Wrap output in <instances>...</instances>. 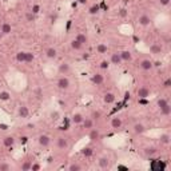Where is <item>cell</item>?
Returning a JSON list of instances; mask_svg holds the SVG:
<instances>
[{
  "instance_id": "1",
  "label": "cell",
  "mask_w": 171,
  "mask_h": 171,
  "mask_svg": "<svg viewBox=\"0 0 171 171\" xmlns=\"http://www.w3.org/2000/svg\"><path fill=\"white\" fill-rule=\"evenodd\" d=\"M56 86H58V88L59 90H63V91H66V90H68L69 88V86H71V82H69V79L67 76H60L58 79V82H56Z\"/></svg>"
},
{
  "instance_id": "2",
  "label": "cell",
  "mask_w": 171,
  "mask_h": 171,
  "mask_svg": "<svg viewBox=\"0 0 171 171\" xmlns=\"http://www.w3.org/2000/svg\"><path fill=\"white\" fill-rule=\"evenodd\" d=\"M56 147H58L59 150H61V151L68 150V147H69L68 139L64 138V136H59V138H56Z\"/></svg>"
},
{
  "instance_id": "3",
  "label": "cell",
  "mask_w": 171,
  "mask_h": 171,
  "mask_svg": "<svg viewBox=\"0 0 171 171\" xmlns=\"http://www.w3.org/2000/svg\"><path fill=\"white\" fill-rule=\"evenodd\" d=\"M37 143H39L40 147H48L51 144V136L47 135V134H40L37 136Z\"/></svg>"
},
{
  "instance_id": "4",
  "label": "cell",
  "mask_w": 171,
  "mask_h": 171,
  "mask_svg": "<svg viewBox=\"0 0 171 171\" xmlns=\"http://www.w3.org/2000/svg\"><path fill=\"white\" fill-rule=\"evenodd\" d=\"M132 131H134L135 135H142V134H144L147 131V127L143 124V123L138 122V123H135V124L132 126Z\"/></svg>"
},
{
  "instance_id": "5",
  "label": "cell",
  "mask_w": 171,
  "mask_h": 171,
  "mask_svg": "<svg viewBox=\"0 0 171 171\" xmlns=\"http://www.w3.org/2000/svg\"><path fill=\"white\" fill-rule=\"evenodd\" d=\"M58 72L60 75H68L69 72H71V66H69V63H67V61L60 63L58 67Z\"/></svg>"
},
{
  "instance_id": "6",
  "label": "cell",
  "mask_w": 171,
  "mask_h": 171,
  "mask_svg": "<svg viewBox=\"0 0 171 171\" xmlns=\"http://www.w3.org/2000/svg\"><path fill=\"white\" fill-rule=\"evenodd\" d=\"M100 136H102V134H100V131L98 130V128H91L90 130V132H88V138H90V140H92V142H98V140H100Z\"/></svg>"
},
{
  "instance_id": "7",
  "label": "cell",
  "mask_w": 171,
  "mask_h": 171,
  "mask_svg": "<svg viewBox=\"0 0 171 171\" xmlns=\"http://www.w3.org/2000/svg\"><path fill=\"white\" fill-rule=\"evenodd\" d=\"M28 115H29L28 107H27L26 104H20L18 108V116L21 118V119H26V118H28Z\"/></svg>"
},
{
  "instance_id": "8",
  "label": "cell",
  "mask_w": 171,
  "mask_h": 171,
  "mask_svg": "<svg viewBox=\"0 0 171 171\" xmlns=\"http://www.w3.org/2000/svg\"><path fill=\"white\" fill-rule=\"evenodd\" d=\"M150 94H151V91H150V88H147V87H139L138 91H136V95H138L139 99H146V98H148Z\"/></svg>"
},
{
  "instance_id": "9",
  "label": "cell",
  "mask_w": 171,
  "mask_h": 171,
  "mask_svg": "<svg viewBox=\"0 0 171 171\" xmlns=\"http://www.w3.org/2000/svg\"><path fill=\"white\" fill-rule=\"evenodd\" d=\"M110 63L114 64V66H120V64L123 63L122 58H120V53L119 52L111 53V56H110Z\"/></svg>"
},
{
  "instance_id": "10",
  "label": "cell",
  "mask_w": 171,
  "mask_h": 171,
  "mask_svg": "<svg viewBox=\"0 0 171 171\" xmlns=\"http://www.w3.org/2000/svg\"><path fill=\"white\" fill-rule=\"evenodd\" d=\"M91 82L95 86H102L104 83V76L102 74H99V72H96V74H94L91 76Z\"/></svg>"
},
{
  "instance_id": "11",
  "label": "cell",
  "mask_w": 171,
  "mask_h": 171,
  "mask_svg": "<svg viewBox=\"0 0 171 171\" xmlns=\"http://www.w3.org/2000/svg\"><path fill=\"white\" fill-rule=\"evenodd\" d=\"M98 164L100 168H110L111 167V160H110L108 156H102V158H99Z\"/></svg>"
},
{
  "instance_id": "12",
  "label": "cell",
  "mask_w": 171,
  "mask_h": 171,
  "mask_svg": "<svg viewBox=\"0 0 171 171\" xmlns=\"http://www.w3.org/2000/svg\"><path fill=\"white\" fill-rule=\"evenodd\" d=\"M139 67H140L143 71H150V69H152V67H154V63H152L150 59H143V60L140 61V64H139Z\"/></svg>"
},
{
  "instance_id": "13",
  "label": "cell",
  "mask_w": 171,
  "mask_h": 171,
  "mask_svg": "<svg viewBox=\"0 0 171 171\" xmlns=\"http://www.w3.org/2000/svg\"><path fill=\"white\" fill-rule=\"evenodd\" d=\"M110 124H111V127L114 128V130H118V128H120L123 126V120H122V118H119V116H114L111 119V122H110Z\"/></svg>"
},
{
  "instance_id": "14",
  "label": "cell",
  "mask_w": 171,
  "mask_h": 171,
  "mask_svg": "<svg viewBox=\"0 0 171 171\" xmlns=\"http://www.w3.org/2000/svg\"><path fill=\"white\" fill-rule=\"evenodd\" d=\"M156 152H158V150H156V147H155V146H146L143 148V154L146 155V156H148V158L154 156Z\"/></svg>"
},
{
  "instance_id": "15",
  "label": "cell",
  "mask_w": 171,
  "mask_h": 171,
  "mask_svg": "<svg viewBox=\"0 0 171 171\" xmlns=\"http://www.w3.org/2000/svg\"><path fill=\"white\" fill-rule=\"evenodd\" d=\"M115 100H116V96H115L114 92H106L103 95V102L106 104H112Z\"/></svg>"
},
{
  "instance_id": "16",
  "label": "cell",
  "mask_w": 171,
  "mask_h": 171,
  "mask_svg": "<svg viewBox=\"0 0 171 171\" xmlns=\"http://www.w3.org/2000/svg\"><path fill=\"white\" fill-rule=\"evenodd\" d=\"M45 56H47L50 60H53V59L58 58V51H56V48L53 47H50L45 50Z\"/></svg>"
},
{
  "instance_id": "17",
  "label": "cell",
  "mask_w": 171,
  "mask_h": 171,
  "mask_svg": "<svg viewBox=\"0 0 171 171\" xmlns=\"http://www.w3.org/2000/svg\"><path fill=\"white\" fill-rule=\"evenodd\" d=\"M138 21H139L140 26L147 27V26L151 24V18H150L148 15H140V16H139V19H138Z\"/></svg>"
},
{
  "instance_id": "18",
  "label": "cell",
  "mask_w": 171,
  "mask_h": 171,
  "mask_svg": "<svg viewBox=\"0 0 171 171\" xmlns=\"http://www.w3.org/2000/svg\"><path fill=\"white\" fill-rule=\"evenodd\" d=\"M0 32L3 34V36L10 35L11 32H12V27H11V24L10 23H3L1 27H0Z\"/></svg>"
},
{
  "instance_id": "19",
  "label": "cell",
  "mask_w": 171,
  "mask_h": 171,
  "mask_svg": "<svg viewBox=\"0 0 171 171\" xmlns=\"http://www.w3.org/2000/svg\"><path fill=\"white\" fill-rule=\"evenodd\" d=\"M15 142H16V139L13 138L12 135H8V136L3 138V144H4L5 147H12L13 144H15Z\"/></svg>"
},
{
  "instance_id": "20",
  "label": "cell",
  "mask_w": 171,
  "mask_h": 171,
  "mask_svg": "<svg viewBox=\"0 0 171 171\" xmlns=\"http://www.w3.org/2000/svg\"><path fill=\"white\" fill-rule=\"evenodd\" d=\"M83 119H84V116H83V114H80V112H75L74 115H72L71 120L74 124H82Z\"/></svg>"
},
{
  "instance_id": "21",
  "label": "cell",
  "mask_w": 171,
  "mask_h": 171,
  "mask_svg": "<svg viewBox=\"0 0 171 171\" xmlns=\"http://www.w3.org/2000/svg\"><path fill=\"white\" fill-rule=\"evenodd\" d=\"M119 53H120V58H122L123 61H131V60H132V53H131L128 50L120 51Z\"/></svg>"
},
{
  "instance_id": "22",
  "label": "cell",
  "mask_w": 171,
  "mask_h": 171,
  "mask_svg": "<svg viewBox=\"0 0 171 171\" xmlns=\"http://www.w3.org/2000/svg\"><path fill=\"white\" fill-rule=\"evenodd\" d=\"M94 122H95V120H94L92 118H84L83 122H82V124H83V127H84L86 130H91V128L94 127Z\"/></svg>"
},
{
  "instance_id": "23",
  "label": "cell",
  "mask_w": 171,
  "mask_h": 171,
  "mask_svg": "<svg viewBox=\"0 0 171 171\" xmlns=\"http://www.w3.org/2000/svg\"><path fill=\"white\" fill-rule=\"evenodd\" d=\"M82 155L84 158H91L94 155V150H92V147H90V146H86V147H83L82 148Z\"/></svg>"
},
{
  "instance_id": "24",
  "label": "cell",
  "mask_w": 171,
  "mask_h": 171,
  "mask_svg": "<svg viewBox=\"0 0 171 171\" xmlns=\"http://www.w3.org/2000/svg\"><path fill=\"white\" fill-rule=\"evenodd\" d=\"M82 168H83V166L79 164L77 162H72V163H69V164L67 166V170L68 171H80Z\"/></svg>"
},
{
  "instance_id": "25",
  "label": "cell",
  "mask_w": 171,
  "mask_h": 171,
  "mask_svg": "<svg viewBox=\"0 0 171 171\" xmlns=\"http://www.w3.org/2000/svg\"><path fill=\"white\" fill-rule=\"evenodd\" d=\"M75 39H76L77 42H79L80 44H83V45L87 44V43H88V37H87V35H86V34H82V32H80V34H77Z\"/></svg>"
},
{
  "instance_id": "26",
  "label": "cell",
  "mask_w": 171,
  "mask_h": 171,
  "mask_svg": "<svg viewBox=\"0 0 171 171\" xmlns=\"http://www.w3.org/2000/svg\"><path fill=\"white\" fill-rule=\"evenodd\" d=\"M162 47H160L159 44H152V45H150V52L151 53H154V55H160L162 53Z\"/></svg>"
},
{
  "instance_id": "27",
  "label": "cell",
  "mask_w": 171,
  "mask_h": 171,
  "mask_svg": "<svg viewBox=\"0 0 171 171\" xmlns=\"http://www.w3.org/2000/svg\"><path fill=\"white\" fill-rule=\"evenodd\" d=\"M107 51H108V47H107V44H104V43H99V44L96 45V52L98 53H107Z\"/></svg>"
},
{
  "instance_id": "28",
  "label": "cell",
  "mask_w": 171,
  "mask_h": 171,
  "mask_svg": "<svg viewBox=\"0 0 171 171\" xmlns=\"http://www.w3.org/2000/svg\"><path fill=\"white\" fill-rule=\"evenodd\" d=\"M170 139H171L170 134L164 132V134H162V135H160L159 142H160V144H168V143H170Z\"/></svg>"
},
{
  "instance_id": "29",
  "label": "cell",
  "mask_w": 171,
  "mask_h": 171,
  "mask_svg": "<svg viewBox=\"0 0 171 171\" xmlns=\"http://www.w3.org/2000/svg\"><path fill=\"white\" fill-rule=\"evenodd\" d=\"M11 94L8 91H0V102H10Z\"/></svg>"
},
{
  "instance_id": "30",
  "label": "cell",
  "mask_w": 171,
  "mask_h": 171,
  "mask_svg": "<svg viewBox=\"0 0 171 171\" xmlns=\"http://www.w3.org/2000/svg\"><path fill=\"white\" fill-rule=\"evenodd\" d=\"M15 58L19 63H26V51H19Z\"/></svg>"
},
{
  "instance_id": "31",
  "label": "cell",
  "mask_w": 171,
  "mask_h": 171,
  "mask_svg": "<svg viewBox=\"0 0 171 171\" xmlns=\"http://www.w3.org/2000/svg\"><path fill=\"white\" fill-rule=\"evenodd\" d=\"M69 44H71V48H72V50H75V51H80V50H82V47H83V44H80V43L77 42L76 39H74L71 43H69Z\"/></svg>"
},
{
  "instance_id": "32",
  "label": "cell",
  "mask_w": 171,
  "mask_h": 171,
  "mask_svg": "<svg viewBox=\"0 0 171 171\" xmlns=\"http://www.w3.org/2000/svg\"><path fill=\"white\" fill-rule=\"evenodd\" d=\"M50 119H51V122H58V120L60 119V112L59 111H51Z\"/></svg>"
},
{
  "instance_id": "33",
  "label": "cell",
  "mask_w": 171,
  "mask_h": 171,
  "mask_svg": "<svg viewBox=\"0 0 171 171\" xmlns=\"http://www.w3.org/2000/svg\"><path fill=\"white\" fill-rule=\"evenodd\" d=\"M160 114L164 115V116H168V115L171 114V106L170 104H166L163 108H160Z\"/></svg>"
},
{
  "instance_id": "34",
  "label": "cell",
  "mask_w": 171,
  "mask_h": 171,
  "mask_svg": "<svg viewBox=\"0 0 171 171\" xmlns=\"http://www.w3.org/2000/svg\"><path fill=\"white\" fill-rule=\"evenodd\" d=\"M31 164H32L31 160H24V163L20 166V170H21V171H28V170H31Z\"/></svg>"
},
{
  "instance_id": "35",
  "label": "cell",
  "mask_w": 171,
  "mask_h": 171,
  "mask_svg": "<svg viewBox=\"0 0 171 171\" xmlns=\"http://www.w3.org/2000/svg\"><path fill=\"white\" fill-rule=\"evenodd\" d=\"M99 10H100V7H99L98 4H94L90 7V10H88V13L90 15H96V13L99 12Z\"/></svg>"
},
{
  "instance_id": "36",
  "label": "cell",
  "mask_w": 171,
  "mask_h": 171,
  "mask_svg": "<svg viewBox=\"0 0 171 171\" xmlns=\"http://www.w3.org/2000/svg\"><path fill=\"white\" fill-rule=\"evenodd\" d=\"M166 104H168V102H167V99H164V98H160V99H158V100H156V106L159 107V110L163 108Z\"/></svg>"
},
{
  "instance_id": "37",
  "label": "cell",
  "mask_w": 171,
  "mask_h": 171,
  "mask_svg": "<svg viewBox=\"0 0 171 171\" xmlns=\"http://www.w3.org/2000/svg\"><path fill=\"white\" fill-rule=\"evenodd\" d=\"M35 60V55L32 52H26V63H32Z\"/></svg>"
},
{
  "instance_id": "38",
  "label": "cell",
  "mask_w": 171,
  "mask_h": 171,
  "mask_svg": "<svg viewBox=\"0 0 171 171\" xmlns=\"http://www.w3.org/2000/svg\"><path fill=\"white\" fill-rule=\"evenodd\" d=\"M99 67H100V69H108V67H110V61L108 60H102L100 61V64H99Z\"/></svg>"
},
{
  "instance_id": "39",
  "label": "cell",
  "mask_w": 171,
  "mask_h": 171,
  "mask_svg": "<svg viewBox=\"0 0 171 171\" xmlns=\"http://www.w3.org/2000/svg\"><path fill=\"white\" fill-rule=\"evenodd\" d=\"M11 170V164L8 163H0V171H10Z\"/></svg>"
},
{
  "instance_id": "40",
  "label": "cell",
  "mask_w": 171,
  "mask_h": 171,
  "mask_svg": "<svg viewBox=\"0 0 171 171\" xmlns=\"http://www.w3.org/2000/svg\"><path fill=\"white\" fill-rule=\"evenodd\" d=\"M31 12L34 13V15H37V13L40 12V5L39 4H34L31 8Z\"/></svg>"
},
{
  "instance_id": "41",
  "label": "cell",
  "mask_w": 171,
  "mask_h": 171,
  "mask_svg": "<svg viewBox=\"0 0 171 171\" xmlns=\"http://www.w3.org/2000/svg\"><path fill=\"white\" fill-rule=\"evenodd\" d=\"M91 118H92L94 120H99L102 118V112L100 111H94L92 115H91Z\"/></svg>"
},
{
  "instance_id": "42",
  "label": "cell",
  "mask_w": 171,
  "mask_h": 171,
  "mask_svg": "<svg viewBox=\"0 0 171 171\" xmlns=\"http://www.w3.org/2000/svg\"><path fill=\"white\" fill-rule=\"evenodd\" d=\"M40 168H42L40 163H37V162H32V164H31V170H32V171H39Z\"/></svg>"
},
{
  "instance_id": "43",
  "label": "cell",
  "mask_w": 171,
  "mask_h": 171,
  "mask_svg": "<svg viewBox=\"0 0 171 171\" xmlns=\"http://www.w3.org/2000/svg\"><path fill=\"white\" fill-rule=\"evenodd\" d=\"M26 19H27V21H29V23H31V21L35 20V15L31 12V11H29V12L26 15Z\"/></svg>"
},
{
  "instance_id": "44",
  "label": "cell",
  "mask_w": 171,
  "mask_h": 171,
  "mask_svg": "<svg viewBox=\"0 0 171 171\" xmlns=\"http://www.w3.org/2000/svg\"><path fill=\"white\" fill-rule=\"evenodd\" d=\"M170 87H171V79L168 77V79H166L163 82V88H170Z\"/></svg>"
},
{
  "instance_id": "45",
  "label": "cell",
  "mask_w": 171,
  "mask_h": 171,
  "mask_svg": "<svg viewBox=\"0 0 171 171\" xmlns=\"http://www.w3.org/2000/svg\"><path fill=\"white\" fill-rule=\"evenodd\" d=\"M170 1H171V0H159L160 5H163V7H166V5H168V4H170Z\"/></svg>"
},
{
  "instance_id": "46",
  "label": "cell",
  "mask_w": 171,
  "mask_h": 171,
  "mask_svg": "<svg viewBox=\"0 0 171 171\" xmlns=\"http://www.w3.org/2000/svg\"><path fill=\"white\" fill-rule=\"evenodd\" d=\"M77 3H79V4H86L87 0H77Z\"/></svg>"
},
{
  "instance_id": "47",
  "label": "cell",
  "mask_w": 171,
  "mask_h": 171,
  "mask_svg": "<svg viewBox=\"0 0 171 171\" xmlns=\"http://www.w3.org/2000/svg\"><path fill=\"white\" fill-rule=\"evenodd\" d=\"M0 128H1V130H5V128H7V126H5V124H0Z\"/></svg>"
},
{
  "instance_id": "48",
  "label": "cell",
  "mask_w": 171,
  "mask_h": 171,
  "mask_svg": "<svg viewBox=\"0 0 171 171\" xmlns=\"http://www.w3.org/2000/svg\"><path fill=\"white\" fill-rule=\"evenodd\" d=\"M1 37H3V34H1V32H0V39H1Z\"/></svg>"
},
{
  "instance_id": "49",
  "label": "cell",
  "mask_w": 171,
  "mask_h": 171,
  "mask_svg": "<svg viewBox=\"0 0 171 171\" xmlns=\"http://www.w3.org/2000/svg\"><path fill=\"white\" fill-rule=\"evenodd\" d=\"M26 1H32V0H26Z\"/></svg>"
}]
</instances>
